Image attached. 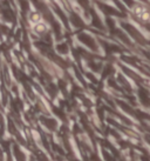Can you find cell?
I'll list each match as a JSON object with an SVG mask.
<instances>
[{"instance_id":"obj_1","label":"cell","mask_w":150,"mask_h":161,"mask_svg":"<svg viewBox=\"0 0 150 161\" xmlns=\"http://www.w3.org/2000/svg\"><path fill=\"white\" fill-rule=\"evenodd\" d=\"M79 40L84 44L86 46H88L89 48L94 49V51H97V46L96 42L94 40V38L89 34H86V33H82V34H79Z\"/></svg>"},{"instance_id":"obj_2","label":"cell","mask_w":150,"mask_h":161,"mask_svg":"<svg viewBox=\"0 0 150 161\" xmlns=\"http://www.w3.org/2000/svg\"><path fill=\"white\" fill-rule=\"evenodd\" d=\"M122 26H123V28L126 30V31H128L129 33H130V36H131L135 40L138 41V42H141V44H144V39H143V36L140 34V32L137 31L135 27H132L131 25L126 24V23H122Z\"/></svg>"},{"instance_id":"obj_3","label":"cell","mask_w":150,"mask_h":161,"mask_svg":"<svg viewBox=\"0 0 150 161\" xmlns=\"http://www.w3.org/2000/svg\"><path fill=\"white\" fill-rule=\"evenodd\" d=\"M100 6V8L107 14V15H116V17H120L121 15V12L120 11H116L115 8L113 7H109V6H107V5H102V4H97Z\"/></svg>"},{"instance_id":"obj_4","label":"cell","mask_w":150,"mask_h":161,"mask_svg":"<svg viewBox=\"0 0 150 161\" xmlns=\"http://www.w3.org/2000/svg\"><path fill=\"white\" fill-rule=\"evenodd\" d=\"M69 20H71L72 25L74 27H83V21L81 20L79 15H76V14H71L69 15Z\"/></svg>"},{"instance_id":"obj_5","label":"cell","mask_w":150,"mask_h":161,"mask_svg":"<svg viewBox=\"0 0 150 161\" xmlns=\"http://www.w3.org/2000/svg\"><path fill=\"white\" fill-rule=\"evenodd\" d=\"M42 121H44V124L48 128H51V130H54L55 127H56V121L53 120V119H42Z\"/></svg>"},{"instance_id":"obj_6","label":"cell","mask_w":150,"mask_h":161,"mask_svg":"<svg viewBox=\"0 0 150 161\" xmlns=\"http://www.w3.org/2000/svg\"><path fill=\"white\" fill-rule=\"evenodd\" d=\"M57 52H60L61 54H66L68 52V46L67 44H61L57 46Z\"/></svg>"},{"instance_id":"obj_7","label":"cell","mask_w":150,"mask_h":161,"mask_svg":"<svg viewBox=\"0 0 150 161\" xmlns=\"http://www.w3.org/2000/svg\"><path fill=\"white\" fill-rule=\"evenodd\" d=\"M80 3V5L83 7V8L86 9H88L89 8V3H88V0H78Z\"/></svg>"},{"instance_id":"obj_8","label":"cell","mask_w":150,"mask_h":161,"mask_svg":"<svg viewBox=\"0 0 150 161\" xmlns=\"http://www.w3.org/2000/svg\"><path fill=\"white\" fill-rule=\"evenodd\" d=\"M115 1H116V0H115ZM116 3H117V1H116Z\"/></svg>"}]
</instances>
